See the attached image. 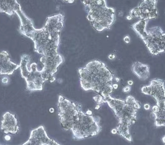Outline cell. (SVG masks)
I'll return each instance as SVG.
<instances>
[{
	"label": "cell",
	"instance_id": "obj_1",
	"mask_svg": "<svg viewBox=\"0 0 165 145\" xmlns=\"http://www.w3.org/2000/svg\"><path fill=\"white\" fill-rule=\"evenodd\" d=\"M63 22L62 14L48 17L43 28L34 29L28 36L34 42L35 51L43 55L40 58L44 65L43 77L50 83L56 80L54 74L63 62V57L58 52Z\"/></svg>",
	"mask_w": 165,
	"mask_h": 145
},
{
	"label": "cell",
	"instance_id": "obj_2",
	"mask_svg": "<svg viewBox=\"0 0 165 145\" xmlns=\"http://www.w3.org/2000/svg\"><path fill=\"white\" fill-rule=\"evenodd\" d=\"M81 88L84 91H94L103 98L111 96L113 91V72L107 65L99 60H93L84 68L78 69Z\"/></svg>",
	"mask_w": 165,
	"mask_h": 145
},
{
	"label": "cell",
	"instance_id": "obj_3",
	"mask_svg": "<svg viewBox=\"0 0 165 145\" xmlns=\"http://www.w3.org/2000/svg\"><path fill=\"white\" fill-rule=\"evenodd\" d=\"M103 103H107L117 118L118 124L116 129L117 134L132 142L130 127L136 123L137 113L141 108L139 102L134 97L129 95L125 100L110 96L103 98Z\"/></svg>",
	"mask_w": 165,
	"mask_h": 145
},
{
	"label": "cell",
	"instance_id": "obj_4",
	"mask_svg": "<svg viewBox=\"0 0 165 145\" xmlns=\"http://www.w3.org/2000/svg\"><path fill=\"white\" fill-rule=\"evenodd\" d=\"M88 10L87 19L94 29L102 32L109 29L115 20V9L109 7L105 0L82 1Z\"/></svg>",
	"mask_w": 165,
	"mask_h": 145
},
{
	"label": "cell",
	"instance_id": "obj_5",
	"mask_svg": "<svg viewBox=\"0 0 165 145\" xmlns=\"http://www.w3.org/2000/svg\"><path fill=\"white\" fill-rule=\"evenodd\" d=\"M147 26H137L134 31L142 39L150 53L153 55L165 52V32L159 26L146 29Z\"/></svg>",
	"mask_w": 165,
	"mask_h": 145
},
{
	"label": "cell",
	"instance_id": "obj_6",
	"mask_svg": "<svg viewBox=\"0 0 165 145\" xmlns=\"http://www.w3.org/2000/svg\"><path fill=\"white\" fill-rule=\"evenodd\" d=\"M59 117L63 129L71 131L73 126L78 121L82 111L74 102L65 98L61 95L59 97Z\"/></svg>",
	"mask_w": 165,
	"mask_h": 145
},
{
	"label": "cell",
	"instance_id": "obj_7",
	"mask_svg": "<svg viewBox=\"0 0 165 145\" xmlns=\"http://www.w3.org/2000/svg\"><path fill=\"white\" fill-rule=\"evenodd\" d=\"M30 61V57L27 55H24L21 58L20 65L22 77L26 80L29 91H42L46 80L43 77L42 70H38L36 63L31 64L30 70H29L28 64Z\"/></svg>",
	"mask_w": 165,
	"mask_h": 145
},
{
	"label": "cell",
	"instance_id": "obj_8",
	"mask_svg": "<svg viewBox=\"0 0 165 145\" xmlns=\"http://www.w3.org/2000/svg\"><path fill=\"white\" fill-rule=\"evenodd\" d=\"M102 130L97 120L82 111L79 119L73 126L71 131L75 140L96 136Z\"/></svg>",
	"mask_w": 165,
	"mask_h": 145
},
{
	"label": "cell",
	"instance_id": "obj_9",
	"mask_svg": "<svg viewBox=\"0 0 165 145\" xmlns=\"http://www.w3.org/2000/svg\"><path fill=\"white\" fill-rule=\"evenodd\" d=\"M141 91L145 95H150L155 101L159 109H165V87L162 79H153L147 86L141 88Z\"/></svg>",
	"mask_w": 165,
	"mask_h": 145
},
{
	"label": "cell",
	"instance_id": "obj_10",
	"mask_svg": "<svg viewBox=\"0 0 165 145\" xmlns=\"http://www.w3.org/2000/svg\"><path fill=\"white\" fill-rule=\"evenodd\" d=\"M156 0H144L136 7L132 9L129 15L133 17H138L141 20L148 21L155 19L158 16Z\"/></svg>",
	"mask_w": 165,
	"mask_h": 145
},
{
	"label": "cell",
	"instance_id": "obj_11",
	"mask_svg": "<svg viewBox=\"0 0 165 145\" xmlns=\"http://www.w3.org/2000/svg\"><path fill=\"white\" fill-rule=\"evenodd\" d=\"M22 145H60L50 139L43 126L32 130L29 140Z\"/></svg>",
	"mask_w": 165,
	"mask_h": 145
},
{
	"label": "cell",
	"instance_id": "obj_12",
	"mask_svg": "<svg viewBox=\"0 0 165 145\" xmlns=\"http://www.w3.org/2000/svg\"><path fill=\"white\" fill-rule=\"evenodd\" d=\"M1 129L6 134H15L18 132V122L14 114L10 112H7L3 114Z\"/></svg>",
	"mask_w": 165,
	"mask_h": 145
},
{
	"label": "cell",
	"instance_id": "obj_13",
	"mask_svg": "<svg viewBox=\"0 0 165 145\" xmlns=\"http://www.w3.org/2000/svg\"><path fill=\"white\" fill-rule=\"evenodd\" d=\"M1 56V75H11L17 69L20 68V65L12 62L10 60L9 55L6 51H2Z\"/></svg>",
	"mask_w": 165,
	"mask_h": 145
},
{
	"label": "cell",
	"instance_id": "obj_14",
	"mask_svg": "<svg viewBox=\"0 0 165 145\" xmlns=\"http://www.w3.org/2000/svg\"><path fill=\"white\" fill-rule=\"evenodd\" d=\"M131 69L134 75L142 81L147 80L150 76V67L148 65L136 62L132 64Z\"/></svg>",
	"mask_w": 165,
	"mask_h": 145
},
{
	"label": "cell",
	"instance_id": "obj_15",
	"mask_svg": "<svg viewBox=\"0 0 165 145\" xmlns=\"http://www.w3.org/2000/svg\"><path fill=\"white\" fill-rule=\"evenodd\" d=\"M1 13H5L11 16L15 13V10L18 2L16 0L13 1H1Z\"/></svg>",
	"mask_w": 165,
	"mask_h": 145
},
{
	"label": "cell",
	"instance_id": "obj_16",
	"mask_svg": "<svg viewBox=\"0 0 165 145\" xmlns=\"http://www.w3.org/2000/svg\"><path fill=\"white\" fill-rule=\"evenodd\" d=\"M93 99L94 100L97 105H100L101 104L104 103H103V97L100 94L94 97L93 98Z\"/></svg>",
	"mask_w": 165,
	"mask_h": 145
},
{
	"label": "cell",
	"instance_id": "obj_17",
	"mask_svg": "<svg viewBox=\"0 0 165 145\" xmlns=\"http://www.w3.org/2000/svg\"><path fill=\"white\" fill-rule=\"evenodd\" d=\"M131 89V87L129 85H127V86H125L122 89L123 92H125V93H128V92H129Z\"/></svg>",
	"mask_w": 165,
	"mask_h": 145
},
{
	"label": "cell",
	"instance_id": "obj_18",
	"mask_svg": "<svg viewBox=\"0 0 165 145\" xmlns=\"http://www.w3.org/2000/svg\"><path fill=\"white\" fill-rule=\"evenodd\" d=\"M124 42L126 44H129L130 43L131 39L129 35H126L123 38Z\"/></svg>",
	"mask_w": 165,
	"mask_h": 145
},
{
	"label": "cell",
	"instance_id": "obj_19",
	"mask_svg": "<svg viewBox=\"0 0 165 145\" xmlns=\"http://www.w3.org/2000/svg\"><path fill=\"white\" fill-rule=\"evenodd\" d=\"M144 108L145 110H149L151 109V106L148 103L145 104L144 105Z\"/></svg>",
	"mask_w": 165,
	"mask_h": 145
},
{
	"label": "cell",
	"instance_id": "obj_20",
	"mask_svg": "<svg viewBox=\"0 0 165 145\" xmlns=\"http://www.w3.org/2000/svg\"><path fill=\"white\" fill-rule=\"evenodd\" d=\"M116 55L114 54L113 53H111V54H109L108 56L109 59H110V60H113V59H115L116 58Z\"/></svg>",
	"mask_w": 165,
	"mask_h": 145
},
{
	"label": "cell",
	"instance_id": "obj_21",
	"mask_svg": "<svg viewBox=\"0 0 165 145\" xmlns=\"http://www.w3.org/2000/svg\"><path fill=\"white\" fill-rule=\"evenodd\" d=\"M9 80L7 77H4L2 79V83L3 84H7L8 83Z\"/></svg>",
	"mask_w": 165,
	"mask_h": 145
},
{
	"label": "cell",
	"instance_id": "obj_22",
	"mask_svg": "<svg viewBox=\"0 0 165 145\" xmlns=\"http://www.w3.org/2000/svg\"><path fill=\"white\" fill-rule=\"evenodd\" d=\"M112 87H113V89H114V90H117L118 87V84H112Z\"/></svg>",
	"mask_w": 165,
	"mask_h": 145
},
{
	"label": "cell",
	"instance_id": "obj_23",
	"mask_svg": "<svg viewBox=\"0 0 165 145\" xmlns=\"http://www.w3.org/2000/svg\"><path fill=\"white\" fill-rule=\"evenodd\" d=\"M127 83H128V85H129V86H131V85H133V84H134V82H133V81L132 80H129V81L127 82Z\"/></svg>",
	"mask_w": 165,
	"mask_h": 145
},
{
	"label": "cell",
	"instance_id": "obj_24",
	"mask_svg": "<svg viewBox=\"0 0 165 145\" xmlns=\"http://www.w3.org/2000/svg\"><path fill=\"white\" fill-rule=\"evenodd\" d=\"M86 113V114H87V115H89V116H92L93 112H92V111L90 110H88Z\"/></svg>",
	"mask_w": 165,
	"mask_h": 145
},
{
	"label": "cell",
	"instance_id": "obj_25",
	"mask_svg": "<svg viewBox=\"0 0 165 145\" xmlns=\"http://www.w3.org/2000/svg\"><path fill=\"white\" fill-rule=\"evenodd\" d=\"M111 133H112L113 134H116L117 133V131L116 129H113L111 130Z\"/></svg>",
	"mask_w": 165,
	"mask_h": 145
},
{
	"label": "cell",
	"instance_id": "obj_26",
	"mask_svg": "<svg viewBox=\"0 0 165 145\" xmlns=\"http://www.w3.org/2000/svg\"><path fill=\"white\" fill-rule=\"evenodd\" d=\"M4 138H5V140H7V141H9L10 139V137L8 135H6Z\"/></svg>",
	"mask_w": 165,
	"mask_h": 145
},
{
	"label": "cell",
	"instance_id": "obj_27",
	"mask_svg": "<svg viewBox=\"0 0 165 145\" xmlns=\"http://www.w3.org/2000/svg\"><path fill=\"white\" fill-rule=\"evenodd\" d=\"M132 16H131L130 15L127 16L126 17V19L128 20H132Z\"/></svg>",
	"mask_w": 165,
	"mask_h": 145
},
{
	"label": "cell",
	"instance_id": "obj_28",
	"mask_svg": "<svg viewBox=\"0 0 165 145\" xmlns=\"http://www.w3.org/2000/svg\"><path fill=\"white\" fill-rule=\"evenodd\" d=\"M49 112H50L51 113H53L54 112V109L53 108H50V110H49Z\"/></svg>",
	"mask_w": 165,
	"mask_h": 145
},
{
	"label": "cell",
	"instance_id": "obj_29",
	"mask_svg": "<svg viewBox=\"0 0 165 145\" xmlns=\"http://www.w3.org/2000/svg\"><path fill=\"white\" fill-rule=\"evenodd\" d=\"M114 79H115V81L117 83H118V82H119V81H120V78L119 77H115Z\"/></svg>",
	"mask_w": 165,
	"mask_h": 145
},
{
	"label": "cell",
	"instance_id": "obj_30",
	"mask_svg": "<svg viewBox=\"0 0 165 145\" xmlns=\"http://www.w3.org/2000/svg\"><path fill=\"white\" fill-rule=\"evenodd\" d=\"M100 108V105H96V106H95V110H98Z\"/></svg>",
	"mask_w": 165,
	"mask_h": 145
},
{
	"label": "cell",
	"instance_id": "obj_31",
	"mask_svg": "<svg viewBox=\"0 0 165 145\" xmlns=\"http://www.w3.org/2000/svg\"><path fill=\"white\" fill-rule=\"evenodd\" d=\"M162 141H164V140H165V136H164V137L162 138Z\"/></svg>",
	"mask_w": 165,
	"mask_h": 145
},
{
	"label": "cell",
	"instance_id": "obj_32",
	"mask_svg": "<svg viewBox=\"0 0 165 145\" xmlns=\"http://www.w3.org/2000/svg\"><path fill=\"white\" fill-rule=\"evenodd\" d=\"M163 141V143H164V145H165V140H164V141Z\"/></svg>",
	"mask_w": 165,
	"mask_h": 145
}]
</instances>
